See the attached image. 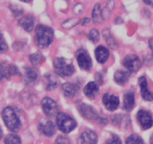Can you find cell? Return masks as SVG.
<instances>
[{"label":"cell","mask_w":153,"mask_h":144,"mask_svg":"<svg viewBox=\"0 0 153 144\" xmlns=\"http://www.w3.org/2000/svg\"><path fill=\"white\" fill-rule=\"evenodd\" d=\"M53 41V30L50 26L38 24L35 27V42L38 48H45L51 45Z\"/></svg>","instance_id":"1"},{"label":"cell","mask_w":153,"mask_h":144,"mask_svg":"<svg viewBox=\"0 0 153 144\" xmlns=\"http://www.w3.org/2000/svg\"><path fill=\"white\" fill-rule=\"evenodd\" d=\"M2 119L6 127L12 132H17L21 128L20 118L12 107H5L2 112Z\"/></svg>","instance_id":"2"},{"label":"cell","mask_w":153,"mask_h":144,"mask_svg":"<svg viewBox=\"0 0 153 144\" xmlns=\"http://www.w3.org/2000/svg\"><path fill=\"white\" fill-rule=\"evenodd\" d=\"M54 68L57 75L61 77H70L74 73V67L71 60L67 59L56 58L53 61Z\"/></svg>","instance_id":"3"},{"label":"cell","mask_w":153,"mask_h":144,"mask_svg":"<svg viewBox=\"0 0 153 144\" xmlns=\"http://www.w3.org/2000/svg\"><path fill=\"white\" fill-rule=\"evenodd\" d=\"M56 124L59 129L65 134L72 131L76 127V122L68 114L59 113L56 117Z\"/></svg>","instance_id":"4"},{"label":"cell","mask_w":153,"mask_h":144,"mask_svg":"<svg viewBox=\"0 0 153 144\" xmlns=\"http://www.w3.org/2000/svg\"><path fill=\"white\" fill-rule=\"evenodd\" d=\"M20 75L19 69L14 65L8 62L0 63V80H9L14 76Z\"/></svg>","instance_id":"5"},{"label":"cell","mask_w":153,"mask_h":144,"mask_svg":"<svg viewBox=\"0 0 153 144\" xmlns=\"http://www.w3.org/2000/svg\"><path fill=\"white\" fill-rule=\"evenodd\" d=\"M76 58L78 65L81 69L89 71L92 68V59L86 50L83 49V48L79 49L76 53Z\"/></svg>","instance_id":"6"},{"label":"cell","mask_w":153,"mask_h":144,"mask_svg":"<svg viewBox=\"0 0 153 144\" xmlns=\"http://www.w3.org/2000/svg\"><path fill=\"white\" fill-rule=\"evenodd\" d=\"M42 106L44 113L48 117H54L59 114V105L54 100L49 97H45L42 99Z\"/></svg>","instance_id":"7"},{"label":"cell","mask_w":153,"mask_h":144,"mask_svg":"<svg viewBox=\"0 0 153 144\" xmlns=\"http://www.w3.org/2000/svg\"><path fill=\"white\" fill-rule=\"evenodd\" d=\"M123 64L129 72H137L142 66L140 58L134 54L126 56L123 59Z\"/></svg>","instance_id":"8"},{"label":"cell","mask_w":153,"mask_h":144,"mask_svg":"<svg viewBox=\"0 0 153 144\" xmlns=\"http://www.w3.org/2000/svg\"><path fill=\"white\" fill-rule=\"evenodd\" d=\"M137 120L143 130L150 128L153 125V118L151 114L145 110H140L137 114Z\"/></svg>","instance_id":"9"},{"label":"cell","mask_w":153,"mask_h":144,"mask_svg":"<svg viewBox=\"0 0 153 144\" xmlns=\"http://www.w3.org/2000/svg\"><path fill=\"white\" fill-rule=\"evenodd\" d=\"M102 101L105 107L109 111H114L120 105V99L115 95L110 93L104 94L102 98Z\"/></svg>","instance_id":"10"},{"label":"cell","mask_w":153,"mask_h":144,"mask_svg":"<svg viewBox=\"0 0 153 144\" xmlns=\"http://www.w3.org/2000/svg\"><path fill=\"white\" fill-rule=\"evenodd\" d=\"M38 130L45 136L51 137L55 134L56 127L54 123L50 120H42L38 123Z\"/></svg>","instance_id":"11"},{"label":"cell","mask_w":153,"mask_h":144,"mask_svg":"<svg viewBox=\"0 0 153 144\" xmlns=\"http://www.w3.org/2000/svg\"><path fill=\"white\" fill-rule=\"evenodd\" d=\"M78 109L81 115L87 120H96L99 119L98 114L95 112V110L92 108V107L85 104V103H81L78 106Z\"/></svg>","instance_id":"12"},{"label":"cell","mask_w":153,"mask_h":144,"mask_svg":"<svg viewBox=\"0 0 153 144\" xmlns=\"http://www.w3.org/2000/svg\"><path fill=\"white\" fill-rule=\"evenodd\" d=\"M97 143L98 136L92 131H86L83 132L77 140L78 144H97Z\"/></svg>","instance_id":"13"},{"label":"cell","mask_w":153,"mask_h":144,"mask_svg":"<svg viewBox=\"0 0 153 144\" xmlns=\"http://www.w3.org/2000/svg\"><path fill=\"white\" fill-rule=\"evenodd\" d=\"M138 82H139L140 87V93L142 98L146 101H153V93L149 90L146 78L143 76V77H140Z\"/></svg>","instance_id":"14"},{"label":"cell","mask_w":153,"mask_h":144,"mask_svg":"<svg viewBox=\"0 0 153 144\" xmlns=\"http://www.w3.org/2000/svg\"><path fill=\"white\" fill-rule=\"evenodd\" d=\"M19 25L28 32H30L33 30L35 27V18L32 15H25L20 18L18 21Z\"/></svg>","instance_id":"15"},{"label":"cell","mask_w":153,"mask_h":144,"mask_svg":"<svg viewBox=\"0 0 153 144\" xmlns=\"http://www.w3.org/2000/svg\"><path fill=\"white\" fill-rule=\"evenodd\" d=\"M63 93L68 98H73L80 90V86L76 83H65L62 86Z\"/></svg>","instance_id":"16"},{"label":"cell","mask_w":153,"mask_h":144,"mask_svg":"<svg viewBox=\"0 0 153 144\" xmlns=\"http://www.w3.org/2000/svg\"><path fill=\"white\" fill-rule=\"evenodd\" d=\"M95 55L96 60L101 64H104L108 60L110 56V52L108 49L104 46H98L95 50Z\"/></svg>","instance_id":"17"},{"label":"cell","mask_w":153,"mask_h":144,"mask_svg":"<svg viewBox=\"0 0 153 144\" xmlns=\"http://www.w3.org/2000/svg\"><path fill=\"white\" fill-rule=\"evenodd\" d=\"M38 73L35 69L30 67L25 68V77L24 81L27 86L33 85L38 80Z\"/></svg>","instance_id":"18"},{"label":"cell","mask_w":153,"mask_h":144,"mask_svg":"<svg viewBox=\"0 0 153 144\" xmlns=\"http://www.w3.org/2000/svg\"><path fill=\"white\" fill-rule=\"evenodd\" d=\"M45 79L46 80V89L48 91H51L56 89L59 83L56 74L54 73H48L45 74Z\"/></svg>","instance_id":"19"},{"label":"cell","mask_w":153,"mask_h":144,"mask_svg":"<svg viewBox=\"0 0 153 144\" xmlns=\"http://www.w3.org/2000/svg\"><path fill=\"white\" fill-rule=\"evenodd\" d=\"M84 94L91 99H95L99 94V87L94 82H89L83 89Z\"/></svg>","instance_id":"20"},{"label":"cell","mask_w":153,"mask_h":144,"mask_svg":"<svg viewBox=\"0 0 153 144\" xmlns=\"http://www.w3.org/2000/svg\"><path fill=\"white\" fill-rule=\"evenodd\" d=\"M124 109L127 111H131L133 110L135 105L134 92L133 91H128L124 95Z\"/></svg>","instance_id":"21"},{"label":"cell","mask_w":153,"mask_h":144,"mask_svg":"<svg viewBox=\"0 0 153 144\" xmlns=\"http://www.w3.org/2000/svg\"><path fill=\"white\" fill-rule=\"evenodd\" d=\"M131 72L126 71L123 70H119L115 72L114 80L117 83L121 85V86H123L128 81Z\"/></svg>","instance_id":"22"},{"label":"cell","mask_w":153,"mask_h":144,"mask_svg":"<svg viewBox=\"0 0 153 144\" xmlns=\"http://www.w3.org/2000/svg\"><path fill=\"white\" fill-rule=\"evenodd\" d=\"M103 36H104L107 45H108L111 49L117 50V48H118V43H117V41L115 40L114 38L112 36L111 33H110V30H109L108 29H106L103 31Z\"/></svg>","instance_id":"23"},{"label":"cell","mask_w":153,"mask_h":144,"mask_svg":"<svg viewBox=\"0 0 153 144\" xmlns=\"http://www.w3.org/2000/svg\"><path fill=\"white\" fill-rule=\"evenodd\" d=\"M92 19H93L94 23L98 24L101 23L103 20V15H102V11H101V5L100 4H96L95 5L92 11Z\"/></svg>","instance_id":"24"},{"label":"cell","mask_w":153,"mask_h":144,"mask_svg":"<svg viewBox=\"0 0 153 144\" xmlns=\"http://www.w3.org/2000/svg\"><path fill=\"white\" fill-rule=\"evenodd\" d=\"M45 56L42 53H35L32 54L29 56L30 62L32 63V65L33 66L39 65H41L45 61Z\"/></svg>","instance_id":"25"},{"label":"cell","mask_w":153,"mask_h":144,"mask_svg":"<svg viewBox=\"0 0 153 144\" xmlns=\"http://www.w3.org/2000/svg\"><path fill=\"white\" fill-rule=\"evenodd\" d=\"M5 144H21V140L14 134H11L5 137Z\"/></svg>","instance_id":"26"},{"label":"cell","mask_w":153,"mask_h":144,"mask_svg":"<svg viewBox=\"0 0 153 144\" xmlns=\"http://www.w3.org/2000/svg\"><path fill=\"white\" fill-rule=\"evenodd\" d=\"M80 21H81V20H80V19H76V18L68 19L67 20H65V21L62 24V26L63 29H71V28L74 27L76 25L80 23Z\"/></svg>","instance_id":"27"},{"label":"cell","mask_w":153,"mask_h":144,"mask_svg":"<svg viewBox=\"0 0 153 144\" xmlns=\"http://www.w3.org/2000/svg\"><path fill=\"white\" fill-rule=\"evenodd\" d=\"M126 144H145L142 138L137 134H131L126 140Z\"/></svg>","instance_id":"28"},{"label":"cell","mask_w":153,"mask_h":144,"mask_svg":"<svg viewBox=\"0 0 153 144\" xmlns=\"http://www.w3.org/2000/svg\"><path fill=\"white\" fill-rule=\"evenodd\" d=\"M88 38H89V40L91 42H92L93 43H97L98 42L100 39V33L96 29H91V31L89 32V35H88Z\"/></svg>","instance_id":"29"},{"label":"cell","mask_w":153,"mask_h":144,"mask_svg":"<svg viewBox=\"0 0 153 144\" xmlns=\"http://www.w3.org/2000/svg\"><path fill=\"white\" fill-rule=\"evenodd\" d=\"M8 49V45H7L6 42L4 39L3 35L0 33V53H5Z\"/></svg>","instance_id":"30"},{"label":"cell","mask_w":153,"mask_h":144,"mask_svg":"<svg viewBox=\"0 0 153 144\" xmlns=\"http://www.w3.org/2000/svg\"><path fill=\"white\" fill-rule=\"evenodd\" d=\"M105 144H122L121 140L117 135H112L111 137L109 138L105 143Z\"/></svg>","instance_id":"31"},{"label":"cell","mask_w":153,"mask_h":144,"mask_svg":"<svg viewBox=\"0 0 153 144\" xmlns=\"http://www.w3.org/2000/svg\"><path fill=\"white\" fill-rule=\"evenodd\" d=\"M10 9L12 11L13 14H14L15 17H18V16H20L23 13V10L22 8H20L19 6H17V5H11L10 6Z\"/></svg>","instance_id":"32"},{"label":"cell","mask_w":153,"mask_h":144,"mask_svg":"<svg viewBox=\"0 0 153 144\" xmlns=\"http://www.w3.org/2000/svg\"><path fill=\"white\" fill-rule=\"evenodd\" d=\"M56 144H71V141L68 137H65L64 136H59L57 137L56 141Z\"/></svg>","instance_id":"33"},{"label":"cell","mask_w":153,"mask_h":144,"mask_svg":"<svg viewBox=\"0 0 153 144\" xmlns=\"http://www.w3.org/2000/svg\"><path fill=\"white\" fill-rule=\"evenodd\" d=\"M83 9H84V5L82 4H77L74 8V12L76 14H80L83 12Z\"/></svg>","instance_id":"34"},{"label":"cell","mask_w":153,"mask_h":144,"mask_svg":"<svg viewBox=\"0 0 153 144\" xmlns=\"http://www.w3.org/2000/svg\"><path fill=\"white\" fill-rule=\"evenodd\" d=\"M89 22H90V19L88 18V17H85L80 21V23H81L82 26H86L87 24H89Z\"/></svg>","instance_id":"35"},{"label":"cell","mask_w":153,"mask_h":144,"mask_svg":"<svg viewBox=\"0 0 153 144\" xmlns=\"http://www.w3.org/2000/svg\"><path fill=\"white\" fill-rule=\"evenodd\" d=\"M143 1L144 3L153 7V0H143Z\"/></svg>","instance_id":"36"},{"label":"cell","mask_w":153,"mask_h":144,"mask_svg":"<svg viewBox=\"0 0 153 144\" xmlns=\"http://www.w3.org/2000/svg\"><path fill=\"white\" fill-rule=\"evenodd\" d=\"M149 48H151L152 50L153 51V39H150L149 42Z\"/></svg>","instance_id":"37"},{"label":"cell","mask_w":153,"mask_h":144,"mask_svg":"<svg viewBox=\"0 0 153 144\" xmlns=\"http://www.w3.org/2000/svg\"><path fill=\"white\" fill-rule=\"evenodd\" d=\"M2 137H3V133H2V130L1 129V128H0V140H1V139L2 138Z\"/></svg>","instance_id":"38"},{"label":"cell","mask_w":153,"mask_h":144,"mask_svg":"<svg viewBox=\"0 0 153 144\" xmlns=\"http://www.w3.org/2000/svg\"><path fill=\"white\" fill-rule=\"evenodd\" d=\"M123 23V20H121V18H117V21H116V23Z\"/></svg>","instance_id":"39"},{"label":"cell","mask_w":153,"mask_h":144,"mask_svg":"<svg viewBox=\"0 0 153 144\" xmlns=\"http://www.w3.org/2000/svg\"><path fill=\"white\" fill-rule=\"evenodd\" d=\"M20 1H22V2H32V0H20Z\"/></svg>","instance_id":"40"},{"label":"cell","mask_w":153,"mask_h":144,"mask_svg":"<svg viewBox=\"0 0 153 144\" xmlns=\"http://www.w3.org/2000/svg\"><path fill=\"white\" fill-rule=\"evenodd\" d=\"M150 143L153 144V134L152 135L151 138H150Z\"/></svg>","instance_id":"41"},{"label":"cell","mask_w":153,"mask_h":144,"mask_svg":"<svg viewBox=\"0 0 153 144\" xmlns=\"http://www.w3.org/2000/svg\"><path fill=\"white\" fill-rule=\"evenodd\" d=\"M110 1H111V0H110Z\"/></svg>","instance_id":"42"}]
</instances>
